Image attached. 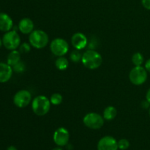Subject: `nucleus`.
<instances>
[{"instance_id":"ddd939ff","label":"nucleus","mask_w":150,"mask_h":150,"mask_svg":"<svg viewBox=\"0 0 150 150\" xmlns=\"http://www.w3.org/2000/svg\"><path fill=\"white\" fill-rule=\"evenodd\" d=\"M13 28V21L8 14L0 13V31L4 32H9Z\"/></svg>"},{"instance_id":"4468645a","label":"nucleus","mask_w":150,"mask_h":150,"mask_svg":"<svg viewBox=\"0 0 150 150\" xmlns=\"http://www.w3.org/2000/svg\"><path fill=\"white\" fill-rule=\"evenodd\" d=\"M34 27H35V25H34L33 21L29 18H24L21 19L19 21L18 26L19 31L24 35H28L33 32Z\"/></svg>"},{"instance_id":"7c9ffc66","label":"nucleus","mask_w":150,"mask_h":150,"mask_svg":"<svg viewBox=\"0 0 150 150\" xmlns=\"http://www.w3.org/2000/svg\"><path fill=\"white\" fill-rule=\"evenodd\" d=\"M149 117H150V108H149Z\"/></svg>"},{"instance_id":"bb28decb","label":"nucleus","mask_w":150,"mask_h":150,"mask_svg":"<svg viewBox=\"0 0 150 150\" xmlns=\"http://www.w3.org/2000/svg\"><path fill=\"white\" fill-rule=\"evenodd\" d=\"M146 100H147L150 103V89L147 91V93H146Z\"/></svg>"},{"instance_id":"20e7f679","label":"nucleus","mask_w":150,"mask_h":150,"mask_svg":"<svg viewBox=\"0 0 150 150\" xmlns=\"http://www.w3.org/2000/svg\"><path fill=\"white\" fill-rule=\"evenodd\" d=\"M2 43L7 50H16L21 45V38L16 31L12 29L3 35Z\"/></svg>"},{"instance_id":"6e6552de","label":"nucleus","mask_w":150,"mask_h":150,"mask_svg":"<svg viewBox=\"0 0 150 150\" xmlns=\"http://www.w3.org/2000/svg\"><path fill=\"white\" fill-rule=\"evenodd\" d=\"M32 100V95L26 89L19 90L13 97V103L18 108H25L30 103Z\"/></svg>"},{"instance_id":"f257e3e1","label":"nucleus","mask_w":150,"mask_h":150,"mask_svg":"<svg viewBox=\"0 0 150 150\" xmlns=\"http://www.w3.org/2000/svg\"><path fill=\"white\" fill-rule=\"evenodd\" d=\"M81 62L86 68L95 70L101 65L103 58L100 54L94 50H88L82 55Z\"/></svg>"},{"instance_id":"c85d7f7f","label":"nucleus","mask_w":150,"mask_h":150,"mask_svg":"<svg viewBox=\"0 0 150 150\" xmlns=\"http://www.w3.org/2000/svg\"><path fill=\"white\" fill-rule=\"evenodd\" d=\"M52 150H63L61 148V146H58V147H56L54 148V149H53Z\"/></svg>"},{"instance_id":"c756f323","label":"nucleus","mask_w":150,"mask_h":150,"mask_svg":"<svg viewBox=\"0 0 150 150\" xmlns=\"http://www.w3.org/2000/svg\"><path fill=\"white\" fill-rule=\"evenodd\" d=\"M2 45H3V43H2V39H1V38H0V48H1V47L2 46Z\"/></svg>"},{"instance_id":"39448f33","label":"nucleus","mask_w":150,"mask_h":150,"mask_svg":"<svg viewBox=\"0 0 150 150\" xmlns=\"http://www.w3.org/2000/svg\"><path fill=\"white\" fill-rule=\"evenodd\" d=\"M85 126L93 130H98L104 125V118L97 113H89L86 114L83 119Z\"/></svg>"},{"instance_id":"a878e982","label":"nucleus","mask_w":150,"mask_h":150,"mask_svg":"<svg viewBox=\"0 0 150 150\" xmlns=\"http://www.w3.org/2000/svg\"><path fill=\"white\" fill-rule=\"evenodd\" d=\"M145 69L146 70V71L150 73V59L146 61V64H145Z\"/></svg>"},{"instance_id":"9d476101","label":"nucleus","mask_w":150,"mask_h":150,"mask_svg":"<svg viewBox=\"0 0 150 150\" xmlns=\"http://www.w3.org/2000/svg\"><path fill=\"white\" fill-rule=\"evenodd\" d=\"M118 149L117 140L112 136H104L98 142V150H117Z\"/></svg>"},{"instance_id":"dca6fc26","label":"nucleus","mask_w":150,"mask_h":150,"mask_svg":"<svg viewBox=\"0 0 150 150\" xmlns=\"http://www.w3.org/2000/svg\"><path fill=\"white\" fill-rule=\"evenodd\" d=\"M117 108L114 106H108L107 108H105V110H104L103 117L104 120L110 121V120H114V119L117 117Z\"/></svg>"},{"instance_id":"b1692460","label":"nucleus","mask_w":150,"mask_h":150,"mask_svg":"<svg viewBox=\"0 0 150 150\" xmlns=\"http://www.w3.org/2000/svg\"><path fill=\"white\" fill-rule=\"evenodd\" d=\"M142 3L145 9L150 10V0H142Z\"/></svg>"},{"instance_id":"a211bd4d","label":"nucleus","mask_w":150,"mask_h":150,"mask_svg":"<svg viewBox=\"0 0 150 150\" xmlns=\"http://www.w3.org/2000/svg\"><path fill=\"white\" fill-rule=\"evenodd\" d=\"M132 62L135 66H142L144 62V57L141 53L136 52L132 57Z\"/></svg>"},{"instance_id":"412c9836","label":"nucleus","mask_w":150,"mask_h":150,"mask_svg":"<svg viewBox=\"0 0 150 150\" xmlns=\"http://www.w3.org/2000/svg\"><path fill=\"white\" fill-rule=\"evenodd\" d=\"M12 67H13V71L18 73H23V72H24L25 70H26V65H25L24 63L21 61H20L18 63L15 64V65L13 66Z\"/></svg>"},{"instance_id":"cd10ccee","label":"nucleus","mask_w":150,"mask_h":150,"mask_svg":"<svg viewBox=\"0 0 150 150\" xmlns=\"http://www.w3.org/2000/svg\"><path fill=\"white\" fill-rule=\"evenodd\" d=\"M7 150H18L17 148L14 146H10L8 148H7Z\"/></svg>"},{"instance_id":"5701e85b","label":"nucleus","mask_w":150,"mask_h":150,"mask_svg":"<svg viewBox=\"0 0 150 150\" xmlns=\"http://www.w3.org/2000/svg\"><path fill=\"white\" fill-rule=\"evenodd\" d=\"M30 44L27 43V42H23V43L21 44L19 46V51L20 53H23V54H26L29 53L31 50Z\"/></svg>"},{"instance_id":"f03ea898","label":"nucleus","mask_w":150,"mask_h":150,"mask_svg":"<svg viewBox=\"0 0 150 150\" xmlns=\"http://www.w3.org/2000/svg\"><path fill=\"white\" fill-rule=\"evenodd\" d=\"M51 105L50 99L44 95H39L32 100V108L35 114L41 117L48 114L51 108Z\"/></svg>"},{"instance_id":"4be33fe9","label":"nucleus","mask_w":150,"mask_h":150,"mask_svg":"<svg viewBox=\"0 0 150 150\" xmlns=\"http://www.w3.org/2000/svg\"><path fill=\"white\" fill-rule=\"evenodd\" d=\"M117 144H118V148L121 150H126L130 146V143L125 139H120L119 142H117Z\"/></svg>"},{"instance_id":"393cba45","label":"nucleus","mask_w":150,"mask_h":150,"mask_svg":"<svg viewBox=\"0 0 150 150\" xmlns=\"http://www.w3.org/2000/svg\"><path fill=\"white\" fill-rule=\"evenodd\" d=\"M149 105L150 103L147 100H144L143 102L142 103V105H142V108H144V109H147V108L149 107Z\"/></svg>"},{"instance_id":"aec40b11","label":"nucleus","mask_w":150,"mask_h":150,"mask_svg":"<svg viewBox=\"0 0 150 150\" xmlns=\"http://www.w3.org/2000/svg\"><path fill=\"white\" fill-rule=\"evenodd\" d=\"M70 59L74 63H79V62L81 61L82 59V55L80 52H79V50H74V51H72L70 53Z\"/></svg>"},{"instance_id":"1a4fd4ad","label":"nucleus","mask_w":150,"mask_h":150,"mask_svg":"<svg viewBox=\"0 0 150 150\" xmlns=\"http://www.w3.org/2000/svg\"><path fill=\"white\" fill-rule=\"evenodd\" d=\"M54 142L58 146H64L68 144L70 139V133L64 127H59L54 132Z\"/></svg>"},{"instance_id":"7ed1b4c3","label":"nucleus","mask_w":150,"mask_h":150,"mask_svg":"<svg viewBox=\"0 0 150 150\" xmlns=\"http://www.w3.org/2000/svg\"><path fill=\"white\" fill-rule=\"evenodd\" d=\"M29 44L32 47L38 49L43 48L48 45L49 38L46 32L40 29H36L29 34Z\"/></svg>"},{"instance_id":"2eb2a0df","label":"nucleus","mask_w":150,"mask_h":150,"mask_svg":"<svg viewBox=\"0 0 150 150\" xmlns=\"http://www.w3.org/2000/svg\"><path fill=\"white\" fill-rule=\"evenodd\" d=\"M21 61V53L16 50H13L9 53L7 58V63L11 67L14 66Z\"/></svg>"},{"instance_id":"f8f14e48","label":"nucleus","mask_w":150,"mask_h":150,"mask_svg":"<svg viewBox=\"0 0 150 150\" xmlns=\"http://www.w3.org/2000/svg\"><path fill=\"white\" fill-rule=\"evenodd\" d=\"M13 67L7 63L0 62V83L9 81L13 76Z\"/></svg>"},{"instance_id":"423d86ee","label":"nucleus","mask_w":150,"mask_h":150,"mask_svg":"<svg viewBox=\"0 0 150 150\" xmlns=\"http://www.w3.org/2000/svg\"><path fill=\"white\" fill-rule=\"evenodd\" d=\"M129 79L134 85H142L147 79V71L142 66H136L130 72Z\"/></svg>"},{"instance_id":"9b49d317","label":"nucleus","mask_w":150,"mask_h":150,"mask_svg":"<svg viewBox=\"0 0 150 150\" xmlns=\"http://www.w3.org/2000/svg\"><path fill=\"white\" fill-rule=\"evenodd\" d=\"M71 43L76 49L82 50L87 45V38L84 34L77 32L72 36Z\"/></svg>"},{"instance_id":"0eeeda50","label":"nucleus","mask_w":150,"mask_h":150,"mask_svg":"<svg viewBox=\"0 0 150 150\" xmlns=\"http://www.w3.org/2000/svg\"><path fill=\"white\" fill-rule=\"evenodd\" d=\"M50 49L57 57H64L69 51L68 42L62 38H56L51 42Z\"/></svg>"},{"instance_id":"6ab92c4d","label":"nucleus","mask_w":150,"mask_h":150,"mask_svg":"<svg viewBox=\"0 0 150 150\" xmlns=\"http://www.w3.org/2000/svg\"><path fill=\"white\" fill-rule=\"evenodd\" d=\"M63 98L61 94L54 93L53 94L50 98V102L54 105H59L62 103Z\"/></svg>"},{"instance_id":"f3484780","label":"nucleus","mask_w":150,"mask_h":150,"mask_svg":"<svg viewBox=\"0 0 150 150\" xmlns=\"http://www.w3.org/2000/svg\"><path fill=\"white\" fill-rule=\"evenodd\" d=\"M55 65L58 70H65L69 67V62L64 57H59L55 62Z\"/></svg>"}]
</instances>
